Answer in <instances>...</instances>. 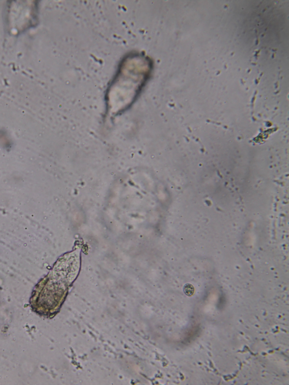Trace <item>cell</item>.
Wrapping results in <instances>:
<instances>
[{"label":"cell","instance_id":"6da1fadb","mask_svg":"<svg viewBox=\"0 0 289 385\" xmlns=\"http://www.w3.org/2000/svg\"><path fill=\"white\" fill-rule=\"evenodd\" d=\"M184 291L187 295L192 296L194 293V287L192 285L187 284L184 287Z\"/></svg>","mask_w":289,"mask_h":385}]
</instances>
